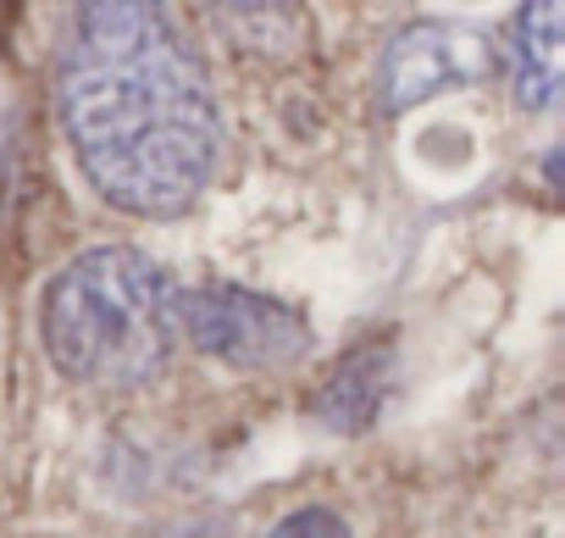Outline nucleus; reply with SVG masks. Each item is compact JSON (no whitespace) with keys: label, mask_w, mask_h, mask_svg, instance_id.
I'll return each mask as SVG.
<instances>
[{"label":"nucleus","mask_w":565,"mask_h":538,"mask_svg":"<svg viewBox=\"0 0 565 538\" xmlns=\"http://www.w3.org/2000/svg\"><path fill=\"white\" fill-rule=\"evenodd\" d=\"M271 538H350V527H344V516H333L322 505H306L295 516H282L271 527Z\"/></svg>","instance_id":"7"},{"label":"nucleus","mask_w":565,"mask_h":538,"mask_svg":"<svg viewBox=\"0 0 565 538\" xmlns=\"http://www.w3.org/2000/svg\"><path fill=\"white\" fill-rule=\"evenodd\" d=\"M56 112L84 178L134 217L189 211L222 161L216 95L172 18L145 0H100L73 18Z\"/></svg>","instance_id":"1"},{"label":"nucleus","mask_w":565,"mask_h":538,"mask_svg":"<svg viewBox=\"0 0 565 538\" xmlns=\"http://www.w3.org/2000/svg\"><path fill=\"white\" fill-rule=\"evenodd\" d=\"M40 334L62 378L89 389H139L172 361L178 284L134 244H95L51 278Z\"/></svg>","instance_id":"2"},{"label":"nucleus","mask_w":565,"mask_h":538,"mask_svg":"<svg viewBox=\"0 0 565 538\" xmlns=\"http://www.w3.org/2000/svg\"><path fill=\"white\" fill-rule=\"evenodd\" d=\"M388 372H394V356H388L383 345L355 350V356L322 383V394H317V422H328L333 433H361V428L377 416L383 394H388Z\"/></svg>","instance_id":"6"},{"label":"nucleus","mask_w":565,"mask_h":538,"mask_svg":"<svg viewBox=\"0 0 565 538\" xmlns=\"http://www.w3.org/2000/svg\"><path fill=\"white\" fill-rule=\"evenodd\" d=\"M565 12L554 0H532L515 18V101L537 117H548L559 106V29Z\"/></svg>","instance_id":"5"},{"label":"nucleus","mask_w":565,"mask_h":538,"mask_svg":"<svg viewBox=\"0 0 565 538\" xmlns=\"http://www.w3.org/2000/svg\"><path fill=\"white\" fill-rule=\"evenodd\" d=\"M493 73V45L477 29L460 23H411L388 40L377 62V106L383 112H411L422 101H438L449 89L482 84Z\"/></svg>","instance_id":"4"},{"label":"nucleus","mask_w":565,"mask_h":538,"mask_svg":"<svg viewBox=\"0 0 565 538\" xmlns=\"http://www.w3.org/2000/svg\"><path fill=\"white\" fill-rule=\"evenodd\" d=\"M178 339H194V350L238 372H277L306 356L311 323L277 295H255L238 284H205L194 295H178Z\"/></svg>","instance_id":"3"}]
</instances>
